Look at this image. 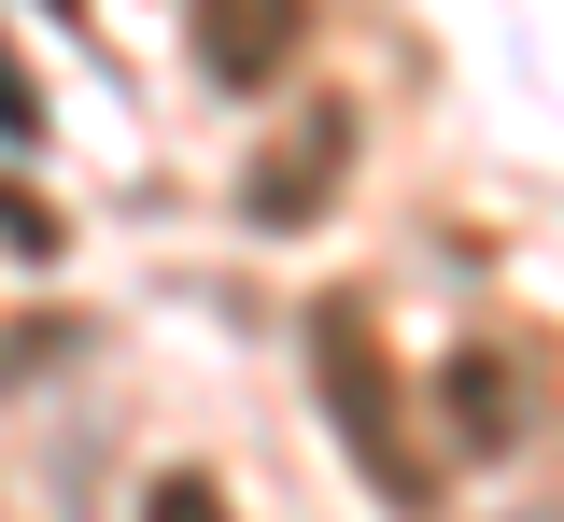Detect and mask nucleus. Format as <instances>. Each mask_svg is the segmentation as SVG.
<instances>
[{"mask_svg": "<svg viewBox=\"0 0 564 522\" xmlns=\"http://www.w3.org/2000/svg\"><path fill=\"white\" fill-rule=\"evenodd\" d=\"M311 395H325V424H339L352 480L367 494H395V509H437V452L410 438V381H395V354H381V325H367V297H325L311 311Z\"/></svg>", "mask_w": 564, "mask_h": 522, "instance_id": "1", "label": "nucleus"}, {"mask_svg": "<svg viewBox=\"0 0 564 522\" xmlns=\"http://www.w3.org/2000/svg\"><path fill=\"white\" fill-rule=\"evenodd\" d=\"M296 43H311V0H184V57L226 99H269Z\"/></svg>", "mask_w": 564, "mask_h": 522, "instance_id": "2", "label": "nucleus"}, {"mask_svg": "<svg viewBox=\"0 0 564 522\" xmlns=\"http://www.w3.org/2000/svg\"><path fill=\"white\" fill-rule=\"evenodd\" d=\"M339 170H352V99H311V113H296V142L254 155L240 213H254V226H311L325 198H339Z\"/></svg>", "mask_w": 564, "mask_h": 522, "instance_id": "3", "label": "nucleus"}, {"mask_svg": "<svg viewBox=\"0 0 564 522\" xmlns=\"http://www.w3.org/2000/svg\"><path fill=\"white\" fill-rule=\"evenodd\" d=\"M437 424H452V452H522L536 438V381L508 368L494 339H466V354L437 368Z\"/></svg>", "mask_w": 564, "mask_h": 522, "instance_id": "4", "label": "nucleus"}, {"mask_svg": "<svg viewBox=\"0 0 564 522\" xmlns=\"http://www.w3.org/2000/svg\"><path fill=\"white\" fill-rule=\"evenodd\" d=\"M141 522H240V509H226V480H198V466H170V480L141 494Z\"/></svg>", "mask_w": 564, "mask_h": 522, "instance_id": "5", "label": "nucleus"}, {"mask_svg": "<svg viewBox=\"0 0 564 522\" xmlns=\"http://www.w3.org/2000/svg\"><path fill=\"white\" fill-rule=\"evenodd\" d=\"M0 240H14V254H57V213H43L29 184H0Z\"/></svg>", "mask_w": 564, "mask_h": 522, "instance_id": "6", "label": "nucleus"}, {"mask_svg": "<svg viewBox=\"0 0 564 522\" xmlns=\"http://www.w3.org/2000/svg\"><path fill=\"white\" fill-rule=\"evenodd\" d=\"M43 128V99H29V72H14V43H0V142H29Z\"/></svg>", "mask_w": 564, "mask_h": 522, "instance_id": "7", "label": "nucleus"}, {"mask_svg": "<svg viewBox=\"0 0 564 522\" xmlns=\"http://www.w3.org/2000/svg\"><path fill=\"white\" fill-rule=\"evenodd\" d=\"M43 14H70V0H43Z\"/></svg>", "mask_w": 564, "mask_h": 522, "instance_id": "8", "label": "nucleus"}]
</instances>
